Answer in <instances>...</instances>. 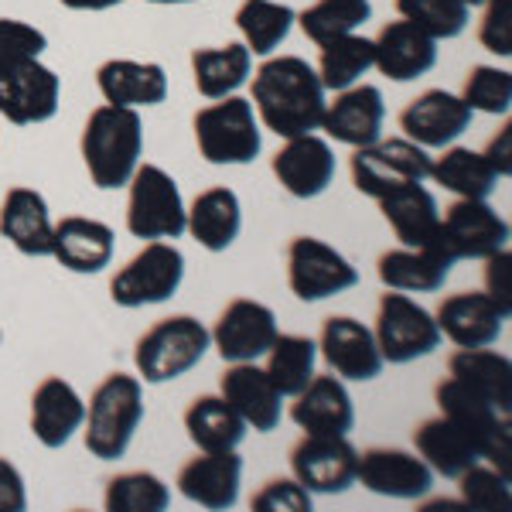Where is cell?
<instances>
[{"instance_id": "cell-6", "label": "cell", "mask_w": 512, "mask_h": 512, "mask_svg": "<svg viewBox=\"0 0 512 512\" xmlns=\"http://www.w3.org/2000/svg\"><path fill=\"white\" fill-rule=\"evenodd\" d=\"M185 280V253L168 239H147L110 280V301L117 308H147L178 294Z\"/></svg>"}, {"instance_id": "cell-45", "label": "cell", "mask_w": 512, "mask_h": 512, "mask_svg": "<svg viewBox=\"0 0 512 512\" xmlns=\"http://www.w3.org/2000/svg\"><path fill=\"white\" fill-rule=\"evenodd\" d=\"M48 48V35L28 21L0 18V69L4 65H18L41 59Z\"/></svg>"}, {"instance_id": "cell-53", "label": "cell", "mask_w": 512, "mask_h": 512, "mask_svg": "<svg viewBox=\"0 0 512 512\" xmlns=\"http://www.w3.org/2000/svg\"><path fill=\"white\" fill-rule=\"evenodd\" d=\"M465 4H468V7H482L485 0H465Z\"/></svg>"}, {"instance_id": "cell-28", "label": "cell", "mask_w": 512, "mask_h": 512, "mask_svg": "<svg viewBox=\"0 0 512 512\" xmlns=\"http://www.w3.org/2000/svg\"><path fill=\"white\" fill-rule=\"evenodd\" d=\"M454 260L444 253V246H400V250H386L376 260V277L386 291L403 294H434L448 284Z\"/></svg>"}, {"instance_id": "cell-51", "label": "cell", "mask_w": 512, "mask_h": 512, "mask_svg": "<svg viewBox=\"0 0 512 512\" xmlns=\"http://www.w3.org/2000/svg\"><path fill=\"white\" fill-rule=\"evenodd\" d=\"M59 4L69 7V11H113L123 0H59Z\"/></svg>"}, {"instance_id": "cell-8", "label": "cell", "mask_w": 512, "mask_h": 512, "mask_svg": "<svg viewBox=\"0 0 512 512\" xmlns=\"http://www.w3.org/2000/svg\"><path fill=\"white\" fill-rule=\"evenodd\" d=\"M352 185L369 198H383L407 185H424L431 175V154L407 137L373 140L366 147H352L349 158Z\"/></svg>"}, {"instance_id": "cell-16", "label": "cell", "mask_w": 512, "mask_h": 512, "mask_svg": "<svg viewBox=\"0 0 512 512\" xmlns=\"http://www.w3.org/2000/svg\"><path fill=\"white\" fill-rule=\"evenodd\" d=\"M355 485H366L386 499H424L434 489V472L417 451L403 448H366L359 451Z\"/></svg>"}, {"instance_id": "cell-18", "label": "cell", "mask_w": 512, "mask_h": 512, "mask_svg": "<svg viewBox=\"0 0 512 512\" xmlns=\"http://www.w3.org/2000/svg\"><path fill=\"white\" fill-rule=\"evenodd\" d=\"M270 168H274V178L287 195L308 202V198L325 195L328 185L335 181V151L318 134L287 137L284 147L270 161Z\"/></svg>"}, {"instance_id": "cell-5", "label": "cell", "mask_w": 512, "mask_h": 512, "mask_svg": "<svg viewBox=\"0 0 512 512\" xmlns=\"http://www.w3.org/2000/svg\"><path fill=\"white\" fill-rule=\"evenodd\" d=\"M195 144L209 164H250L263 147L260 120L246 96H222L195 113Z\"/></svg>"}, {"instance_id": "cell-10", "label": "cell", "mask_w": 512, "mask_h": 512, "mask_svg": "<svg viewBox=\"0 0 512 512\" xmlns=\"http://www.w3.org/2000/svg\"><path fill=\"white\" fill-rule=\"evenodd\" d=\"M359 284V270L345 253L318 236H294L287 246V287L297 301L315 304Z\"/></svg>"}, {"instance_id": "cell-39", "label": "cell", "mask_w": 512, "mask_h": 512, "mask_svg": "<svg viewBox=\"0 0 512 512\" xmlns=\"http://www.w3.org/2000/svg\"><path fill=\"white\" fill-rule=\"evenodd\" d=\"M318 366V342L308 335H280L267 349V376L284 396H294L308 386Z\"/></svg>"}, {"instance_id": "cell-21", "label": "cell", "mask_w": 512, "mask_h": 512, "mask_svg": "<svg viewBox=\"0 0 512 512\" xmlns=\"http://www.w3.org/2000/svg\"><path fill=\"white\" fill-rule=\"evenodd\" d=\"M239 485H243V458L236 451H202L178 472V492L209 512L233 509L239 502Z\"/></svg>"}, {"instance_id": "cell-36", "label": "cell", "mask_w": 512, "mask_h": 512, "mask_svg": "<svg viewBox=\"0 0 512 512\" xmlns=\"http://www.w3.org/2000/svg\"><path fill=\"white\" fill-rule=\"evenodd\" d=\"M427 178L458 198H489L499 185V175L492 171L482 151L454 144L441 147V158H431V175Z\"/></svg>"}, {"instance_id": "cell-43", "label": "cell", "mask_w": 512, "mask_h": 512, "mask_svg": "<svg viewBox=\"0 0 512 512\" xmlns=\"http://www.w3.org/2000/svg\"><path fill=\"white\" fill-rule=\"evenodd\" d=\"M461 99L472 113H489V117H506L512 106V72L499 65H472L461 86Z\"/></svg>"}, {"instance_id": "cell-9", "label": "cell", "mask_w": 512, "mask_h": 512, "mask_svg": "<svg viewBox=\"0 0 512 512\" xmlns=\"http://www.w3.org/2000/svg\"><path fill=\"white\" fill-rule=\"evenodd\" d=\"M376 345L383 352V362L407 366L434 349H441V328L424 304H417L403 291H386L376 304Z\"/></svg>"}, {"instance_id": "cell-49", "label": "cell", "mask_w": 512, "mask_h": 512, "mask_svg": "<svg viewBox=\"0 0 512 512\" xmlns=\"http://www.w3.org/2000/svg\"><path fill=\"white\" fill-rule=\"evenodd\" d=\"M28 509V485L14 461L0 458V512H24Z\"/></svg>"}, {"instance_id": "cell-1", "label": "cell", "mask_w": 512, "mask_h": 512, "mask_svg": "<svg viewBox=\"0 0 512 512\" xmlns=\"http://www.w3.org/2000/svg\"><path fill=\"white\" fill-rule=\"evenodd\" d=\"M253 110L260 127L277 137L318 134L325 117V86L318 69L301 55H267L253 72Z\"/></svg>"}, {"instance_id": "cell-35", "label": "cell", "mask_w": 512, "mask_h": 512, "mask_svg": "<svg viewBox=\"0 0 512 512\" xmlns=\"http://www.w3.org/2000/svg\"><path fill=\"white\" fill-rule=\"evenodd\" d=\"M185 431L198 451H236L250 427L222 396H195L185 410Z\"/></svg>"}, {"instance_id": "cell-4", "label": "cell", "mask_w": 512, "mask_h": 512, "mask_svg": "<svg viewBox=\"0 0 512 512\" xmlns=\"http://www.w3.org/2000/svg\"><path fill=\"white\" fill-rule=\"evenodd\" d=\"M212 349L209 328L192 315H171L161 318L137 338L134 345V366L137 379L151 386L175 383L185 373H192L205 352Z\"/></svg>"}, {"instance_id": "cell-13", "label": "cell", "mask_w": 512, "mask_h": 512, "mask_svg": "<svg viewBox=\"0 0 512 512\" xmlns=\"http://www.w3.org/2000/svg\"><path fill=\"white\" fill-rule=\"evenodd\" d=\"M441 246L458 260H485L509 246V222L485 198H458L441 212Z\"/></svg>"}, {"instance_id": "cell-11", "label": "cell", "mask_w": 512, "mask_h": 512, "mask_svg": "<svg viewBox=\"0 0 512 512\" xmlns=\"http://www.w3.org/2000/svg\"><path fill=\"white\" fill-rule=\"evenodd\" d=\"M62 106V79L41 59L0 69V117L14 127L48 123Z\"/></svg>"}, {"instance_id": "cell-24", "label": "cell", "mask_w": 512, "mask_h": 512, "mask_svg": "<svg viewBox=\"0 0 512 512\" xmlns=\"http://www.w3.org/2000/svg\"><path fill=\"white\" fill-rule=\"evenodd\" d=\"M437 65V41L410 21H390L373 38V69L393 82H414Z\"/></svg>"}, {"instance_id": "cell-46", "label": "cell", "mask_w": 512, "mask_h": 512, "mask_svg": "<svg viewBox=\"0 0 512 512\" xmlns=\"http://www.w3.org/2000/svg\"><path fill=\"white\" fill-rule=\"evenodd\" d=\"M250 506L256 512H311V492L291 478H270L263 489L253 495Z\"/></svg>"}, {"instance_id": "cell-40", "label": "cell", "mask_w": 512, "mask_h": 512, "mask_svg": "<svg viewBox=\"0 0 512 512\" xmlns=\"http://www.w3.org/2000/svg\"><path fill=\"white\" fill-rule=\"evenodd\" d=\"M369 18H373L369 0H315V4L297 14V24H301L304 38L315 41V45H325L332 38L359 31Z\"/></svg>"}, {"instance_id": "cell-44", "label": "cell", "mask_w": 512, "mask_h": 512, "mask_svg": "<svg viewBox=\"0 0 512 512\" xmlns=\"http://www.w3.org/2000/svg\"><path fill=\"white\" fill-rule=\"evenodd\" d=\"M458 489L461 502L468 509H482V512H506L509 509V478L502 472H495L485 461H475L472 468L458 475Z\"/></svg>"}, {"instance_id": "cell-20", "label": "cell", "mask_w": 512, "mask_h": 512, "mask_svg": "<svg viewBox=\"0 0 512 512\" xmlns=\"http://www.w3.org/2000/svg\"><path fill=\"white\" fill-rule=\"evenodd\" d=\"M434 321L441 328V338H451L458 349H478V345L499 342L509 311H502L485 291H458L441 297Z\"/></svg>"}, {"instance_id": "cell-15", "label": "cell", "mask_w": 512, "mask_h": 512, "mask_svg": "<svg viewBox=\"0 0 512 512\" xmlns=\"http://www.w3.org/2000/svg\"><path fill=\"white\" fill-rule=\"evenodd\" d=\"M318 355L342 383H373L386 366L373 328L349 315H335L321 325Z\"/></svg>"}, {"instance_id": "cell-52", "label": "cell", "mask_w": 512, "mask_h": 512, "mask_svg": "<svg viewBox=\"0 0 512 512\" xmlns=\"http://www.w3.org/2000/svg\"><path fill=\"white\" fill-rule=\"evenodd\" d=\"M147 4H161V7H171V4H195V0H147Z\"/></svg>"}, {"instance_id": "cell-2", "label": "cell", "mask_w": 512, "mask_h": 512, "mask_svg": "<svg viewBox=\"0 0 512 512\" xmlns=\"http://www.w3.org/2000/svg\"><path fill=\"white\" fill-rule=\"evenodd\" d=\"M79 151L82 164L89 171V181L99 192L127 188L130 175L144 158V120H140V110L110 103L96 106L89 113L86 127H82Z\"/></svg>"}, {"instance_id": "cell-23", "label": "cell", "mask_w": 512, "mask_h": 512, "mask_svg": "<svg viewBox=\"0 0 512 512\" xmlns=\"http://www.w3.org/2000/svg\"><path fill=\"white\" fill-rule=\"evenodd\" d=\"M386 103L383 93L369 82H355V86L335 93L332 103H325V117L321 130L345 147H366L383 137Z\"/></svg>"}, {"instance_id": "cell-31", "label": "cell", "mask_w": 512, "mask_h": 512, "mask_svg": "<svg viewBox=\"0 0 512 512\" xmlns=\"http://www.w3.org/2000/svg\"><path fill=\"white\" fill-rule=\"evenodd\" d=\"M185 233H192V239L202 250L226 253L239 239V233H243V205H239V195L226 185L198 192L195 202L185 209Z\"/></svg>"}, {"instance_id": "cell-34", "label": "cell", "mask_w": 512, "mask_h": 512, "mask_svg": "<svg viewBox=\"0 0 512 512\" xmlns=\"http://www.w3.org/2000/svg\"><path fill=\"white\" fill-rule=\"evenodd\" d=\"M195 89L205 99L233 96L253 76V52L243 41H229L219 48H195L192 52Z\"/></svg>"}, {"instance_id": "cell-19", "label": "cell", "mask_w": 512, "mask_h": 512, "mask_svg": "<svg viewBox=\"0 0 512 512\" xmlns=\"http://www.w3.org/2000/svg\"><path fill=\"white\" fill-rule=\"evenodd\" d=\"M219 396L256 434H270L280 427L287 396L274 386L267 369H260L256 362H229V369L219 379Z\"/></svg>"}, {"instance_id": "cell-48", "label": "cell", "mask_w": 512, "mask_h": 512, "mask_svg": "<svg viewBox=\"0 0 512 512\" xmlns=\"http://www.w3.org/2000/svg\"><path fill=\"white\" fill-rule=\"evenodd\" d=\"M485 294L499 304L502 311H512V256L509 246L492 256H485Z\"/></svg>"}, {"instance_id": "cell-25", "label": "cell", "mask_w": 512, "mask_h": 512, "mask_svg": "<svg viewBox=\"0 0 512 512\" xmlns=\"http://www.w3.org/2000/svg\"><path fill=\"white\" fill-rule=\"evenodd\" d=\"M117 253V236L106 222L65 216L52 229V256L72 274H103Z\"/></svg>"}, {"instance_id": "cell-22", "label": "cell", "mask_w": 512, "mask_h": 512, "mask_svg": "<svg viewBox=\"0 0 512 512\" xmlns=\"http://www.w3.org/2000/svg\"><path fill=\"white\" fill-rule=\"evenodd\" d=\"M86 400L62 376H45L31 393V434L41 448L59 451L82 431Z\"/></svg>"}, {"instance_id": "cell-3", "label": "cell", "mask_w": 512, "mask_h": 512, "mask_svg": "<svg viewBox=\"0 0 512 512\" xmlns=\"http://www.w3.org/2000/svg\"><path fill=\"white\" fill-rule=\"evenodd\" d=\"M144 424V383L130 373H110L86 403L82 437L86 451L99 461H117L127 454L137 427Z\"/></svg>"}, {"instance_id": "cell-38", "label": "cell", "mask_w": 512, "mask_h": 512, "mask_svg": "<svg viewBox=\"0 0 512 512\" xmlns=\"http://www.w3.org/2000/svg\"><path fill=\"white\" fill-rule=\"evenodd\" d=\"M318 79L325 93H342V89L355 86L369 69H373V38L362 35H342L325 45H318Z\"/></svg>"}, {"instance_id": "cell-27", "label": "cell", "mask_w": 512, "mask_h": 512, "mask_svg": "<svg viewBox=\"0 0 512 512\" xmlns=\"http://www.w3.org/2000/svg\"><path fill=\"white\" fill-rule=\"evenodd\" d=\"M96 89L110 106H161L168 99V72L161 62L106 59L96 69Z\"/></svg>"}, {"instance_id": "cell-14", "label": "cell", "mask_w": 512, "mask_h": 512, "mask_svg": "<svg viewBox=\"0 0 512 512\" xmlns=\"http://www.w3.org/2000/svg\"><path fill=\"white\" fill-rule=\"evenodd\" d=\"M277 332V315L267 304L253 297H236L222 308L209 338L222 362H256L267 355Z\"/></svg>"}, {"instance_id": "cell-50", "label": "cell", "mask_w": 512, "mask_h": 512, "mask_svg": "<svg viewBox=\"0 0 512 512\" xmlns=\"http://www.w3.org/2000/svg\"><path fill=\"white\" fill-rule=\"evenodd\" d=\"M482 154H485V161L492 164V171L499 178H509L512 175V127H509V123L489 140V147H485Z\"/></svg>"}, {"instance_id": "cell-26", "label": "cell", "mask_w": 512, "mask_h": 512, "mask_svg": "<svg viewBox=\"0 0 512 512\" xmlns=\"http://www.w3.org/2000/svg\"><path fill=\"white\" fill-rule=\"evenodd\" d=\"M291 400V420L304 434H349L355 427V403L335 373L311 376Z\"/></svg>"}, {"instance_id": "cell-33", "label": "cell", "mask_w": 512, "mask_h": 512, "mask_svg": "<svg viewBox=\"0 0 512 512\" xmlns=\"http://www.w3.org/2000/svg\"><path fill=\"white\" fill-rule=\"evenodd\" d=\"M448 376L482 396L489 407L509 417L512 410V362L509 355L478 345V349H458L448 359Z\"/></svg>"}, {"instance_id": "cell-32", "label": "cell", "mask_w": 512, "mask_h": 512, "mask_svg": "<svg viewBox=\"0 0 512 512\" xmlns=\"http://www.w3.org/2000/svg\"><path fill=\"white\" fill-rule=\"evenodd\" d=\"M379 212L390 222L400 246H410V250L441 246V209H437V198L424 185H407L400 192L383 195Z\"/></svg>"}, {"instance_id": "cell-30", "label": "cell", "mask_w": 512, "mask_h": 512, "mask_svg": "<svg viewBox=\"0 0 512 512\" xmlns=\"http://www.w3.org/2000/svg\"><path fill=\"white\" fill-rule=\"evenodd\" d=\"M52 229L45 195L28 185H14L0 205V236L21 256H52Z\"/></svg>"}, {"instance_id": "cell-12", "label": "cell", "mask_w": 512, "mask_h": 512, "mask_svg": "<svg viewBox=\"0 0 512 512\" xmlns=\"http://www.w3.org/2000/svg\"><path fill=\"white\" fill-rule=\"evenodd\" d=\"M359 451L349 434H304L291 448V475L311 495H342L355 485Z\"/></svg>"}, {"instance_id": "cell-42", "label": "cell", "mask_w": 512, "mask_h": 512, "mask_svg": "<svg viewBox=\"0 0 512 512\" xmlns=\"http://www.w3.org/2000/svg\"><path fill=\"white\" fill-rule=\"evenodd\" d=\"M396 14L403 21L417 24L420 31H427L434 41H448L468 28L472 7L465 0H396Z\"/></svg>"}, {"instance_id": "cell-7", "label": "cell", "mask_w": 512, "mask_h": 512, "mask_svg": "<svg viewBox=\"0 0 512 512\" xmlns=\"http://www.w3.org/2000/svg\"><path fill=\"white\" fill-rule=\"evenodd\" d=\"M127 233L134 239H178L185 236V198L178 181L161 164L140 161L127 181Z\"/></svg>"}, {"instance_id": "cell-37", "label": "cell", "mask_w": 512, "mask_h": 512, "mask_svg": "<svg viewBox=\"0 0 512 512\" xmlns=\"http://www.w3.org/2000/svg\"><path fill=\"white\" fill-rule=\"evenodd\" d=\"M294 21L297 14L280 0H243L236 11V28L253 55H274L291 38Z\"/></svg>"}, {"instance_id": "cell-47", "label": "cell", "mask_w": 512, "mask_h": 512, "mask_svg": "<svg viewBox=\"0 0 512 512\" xmlns=\"http://www.w3.org/2000/svg\"><path fill=\"white\" fill-rule=\"evenodd\" d=\"M482 7H485V14H482V24H478V41H482L485 52L509 59L512 55V0H485Z\"/></svg>"}, {"instance_id": "cell-41", "label": "cell", "mask_w": 512, "mask_h": 512, "mask_svg": "<svg viewBox=\"0 0 512 512\" xmlns=\"http://www.w3.org/2000/svg\"><path fill=\"white\" fill-rule=\"evenodd\" d=\"M106 512H164L171 506V489L154 472H123L106 482Z\"/></svg>"}, {"instance_id": "cell-29", "label": "cell", "mask_w": 512, "mask_h": 512, "mask_svg": "<svg viewBox=\"0 0 512 512\" xmlns=\"http://www.w3.org/2000/svg\"><path fill=\"white\" fill-rule=\"evenodd\" d=\"M414 448L427 461V468L444 478H458L465 468L482 461V441H478V434H472L468 427H461L458 420L444 414L427 417L424 424H417Z\"/></svg>"}, {"instance_id": "cell-17", "label": "cell", "mask_w": 512, "mask_h": 512, "mask_svg": "<svg viewBox=\"0 0 512 512\" xmlns=\"http://www.w3.org/2000/svg\"><path fill=\"white\" fill-rule=\"evenodd\" d=\"M475 113L461 96L448 93V89H427L417 99H410L400 113V130L407 140H414L424 151H441V147L454 144L468 127H472Z\"/></svg>"}]
</instances>
